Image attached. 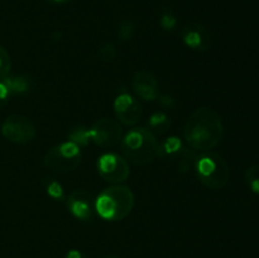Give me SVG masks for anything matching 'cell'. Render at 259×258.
Wrapping results in <instances>:
<instances>
[{
	"instance_id": "cell-1",
	"label": "cell",
	"mask_w": 259,
	"mask_h": 258,
	"mask_svg": "<svg viewBox=\"0 0 259 258\" xmlns=\"http://www.w3.org/2000/svg\"><path fill=\"white\" fill-rule=\"evenodd\" d=\"M224 134L222 116L214 109L202 106L196 109L187 119L184 138L191 148L209 151L220 143Z\"/></svg>"
},
{
	"instance_id": "cell-2",
	"label": "cell",
	"mask_w": 259,
	"mask_h": 258,
	"mask_svg": "<svg viewBox=\"0 0 259 258\" xmlns=\"http://www.w3.org/2000/svg\"><path fill=\"white\" fill-rule=\"evenodd\" d=\"M159 143L153 132L146 128H133L121 139L124 158L137 166H144L158 156Z\"/></svg>"
},
{
	"instance_id": "cell-3",
	"label": "cell",
	"mask_w": 259,
	"mask_h": 258,
	"mask_svg": "<svg viewBox=\"0 0 259 258\" xmlns=\"http://www.w3.org/2000/svg\"><path fill=\"white\" fill-rule=\"evenodd\" d=\"M134 207V195L128 186L114 185L106 187L95 200L99 217L110 222H119L128 217Z\"/></svg>"
},
{
	"instance_id": "cell-4",
	"label": "cell",
	"mask_w": 259,
	"mask_h": 258,
	"mask_svg": "<svg viewBox=\"0 0 259 258\" xmlns=\"http://www.w3.org/2000/svg\"><path fill=\"white\" fill-rule=\"evenodd\" d=\"M197 179L204 186L211 190H220L230 180V168L224 157L217 152H205L195 161Z\"/></svg>"
},
{
	"instance_id": "cell-5",
	"label": "cell",
	"mask_w": 259,
	"mask_h": 258,
	"mask_svg": "<svg viewBox=\"0 0 259 258\" xmlns=\"http://www.w3.org/2000/svg\"><path fill=\"white\" fill-rule=\"evenodd\" d=\"M82 153L80 147L73 142L67 141L51 147L45 154V166L58 174L73 171L81 163Z\"/></svg>"
},
{
	"instance_id": "cell-6",
	"label": "cell",
	"mask_w": 259,
	"mask_h": 258,
	"mask_svg": "<svg viewBox=\"0 0 259 258\" xmlns=\"http://www.w3.org/2000/svg\"><path fill=\"white\" fill-rule=\"evenodd\" d=\"M0 131L8 141L18 144L29 143L37 134L34 123L28 116L20 114H12L8 116Z\"/></svg>"
},
{
	"instance_id": "cell-7",
	"label": "cell",
	"mask_w": 259,
	"mask_h": 258,
	"mask_svg": "<svg viewBox=\"0 0 259 258\" xmlns=\"http://www.w3.org/2000/svg\"><path fill=\"white\" fill-rule=\"evenodd\" d=\"M96 168L99 176L111 184L124 182L131 175L129 162L118 153H105L100 156Z\"/></svg>"
},
{
	"instance_id": "cell-8",
	"label": "cell",
	"mask_w": 259,
	"mask_h": 258,
	"mask_svg": "<svg viewBox=\"0 0 259 258\" xmlns=\"http://www.w3.org/2000/svg\"><path fill=\"white\" fill-rule=\"evenodd\" d=\"M90 139L101 148H111L123 139V129L118 120L101 118L93 124L89 131Z\"/></svg>"
},
{
	"instance_id": "cell-9",
	"label": "cell",
	"mask_w": 259,
	"mask_h": 258,
	"mask_svg": "<svg viewBox=\"0 0 259 258\" xmlns=\"http://www.w3.org/2000/svg\"><path fill=\"white\" fill-rule=\"evenodd\" d=\"M114 111L124 125H136L142 118V106L134 96L128 93H121L114 101Z\"/></svg>"
},
{
	"instance_id": "cell-10",
	"label": "cell",
	"mask_w": 259,
	"mask_h": 258,
	"mask_svg": "<svg viewBox=\"0 0 259 258\" xmlns=\"http://www.w3.org/2000/svg\"><path fill=\"white\" fill-rule=\"evenodd\" d=\"M132 88L136 95L144 101H153L158 98V81L147 70H138L132 78Z\"/></svg>"
},
{
	"instance_id": "cell-11",
	"label": "cell",
	"mask_w": 259,
	"mask_h": 258,
	"mask_svg": "<svg viewBox=\"0 0 259 258\" xmlns=\"http://www.w3.org/2000/svg\"><path fill=\"white\" fill-rule=\"evenodd\" d=\"M67 207L71 214L80 220H90L95 210L93 196L85 190H73L67 196Z\"/></svg>"
},
{
	"instance_id": "cell-12",
	"label": "cell",
	"mask_w": 259,
	"mask_h": 258,
	"mask_svg": "<svg viewBox=\"0 0 259 258\" xmlns=\"http://www.w3.org/2000/svg\"><path fill=\"white\" fill-rule=\"evenodd\" d=\"M182 40L189 48L204 52L211 47V37L206 28L197 23H190L182 29Z\"/></svg>"
},
{
	"instance_id": "cell-13",
	"label": "cell",
	"mask_w": 259,
	"mask_h": 258,
	"mask_svg": "<svg viewBox=\"0 0 259 258\" xmlns=\"http://www.w3.org/2000/svg\"><path fill=\"white\" fill-rule=\"evenodd\" d=\"M185 151V147L182 146V142L177 137H169L166 141L159 143L158 156L164 159H175L179 158Z\"/></svg>"
},
{
	"instance_id": "cell-14",
	"label": "cell",
	"mask_w": 259,
	"mask_h": 258,
	"mask_svg": "<svg viewBox=\"0 0 259 258\" xmlns=\"http://www.w3.org/2000/svg\"><path fill=\"white\" fill-rule=\"evenodd\" d=\"M148 125L152 131L157 132V133H164L169 128V125H171V120H169V118L164 113L156 111L149 118Z\"/></svg>"
},
{
	"instance_id": "cell-15",
	"label": "cell",
	"mask_w": 259,
	"mask_h": 258,
	"mask_svg": "<svg viewBox=\"0 0 259 258\" xmlns=\"http://www.w3.org/2000/svg\"><path fill=\"white\" fill-rule=\"evenodd\" d=\"M4 81L7 82L12 95L13 94L27 93L30 88V81L27 77H22V76H18V77H5Z\"/></svg>"
},
{
	"instance_id": "cell-16",
	"label": "cell",
	"mask_w": 259,
	"mask_h": 258,
	"mask_svg": "<svg viewBox=\"0 0 259 258\" xmlns=\"http://www.w3.org/2000/svg\"><path fill=\"white\" fill-rule=\"evenodd\" d=\"M46 191H47L48 196L52 197L53 200H57V201H62L65 200V190H63L62 185L60 182H57L53 179H47L45 182Z\"/></svg>"
},
{
	"instance_id": "cell-17",
	"label": "cell",
	"mask_w": 259,
	"mask_h": 258,
	"mask_svg": "<svg viewBox=\"0 0 259 258\" xmlns=\"http://www.w3.org/2000/svg\"><path fill=\"white\" fill-rule=\"evenodd\" d=\"M245 182L254 194L259 195V164H253L245 171Z\"/></svg>"
},
{
	"instance_id": "cell-18",
	"label": "cell",
	"mask_w": 259,
	"mask_h": 258,
	"mask_svg": "<svg viewBox=\"0 0 259 258\" xmlns=\"http://www.w3.org/2000/svg\"><path fill=\"white\" fill-rule=\"evenodd\" d=\"M12 68V58H10L8 51L0 45V80L8 77Z\"/></svg>"
},
{
	"instance_id": "cell-19",
	"label": "cell",
	"mask_w": 259,
	"mask_h": 258,
	"mask_svg": "<svg viewBox=\"0 0 259 258\" xmlns=\"http://www.w3.org/2000/svg\"><path fill=\"white\" fill-rule=\"evenodd\" d=\"M68 137H70V141L77 144L78 147L86 146L89 143V141H90V133H89V131L85 128H81V126L80 128L73 129L68 134Z\"/></svg>"
},
{
	"instance_id": "cell-20",
	"label": "cell",
	"mask_w": 259,
	"mask_h": 258,
	"mask_svg": "<svg viewBox=\"0 0 259 258\" xmlns=\"http://www.w3.org/2000/svg\"><path fill=\"white\" fill-rule=\"evenodd\" d=\"M99 56L103 61L105 62H110L115 58L116 56V48L113 43H104L103 46H100L99 48Z\"/></svg>"
},
{
	"instance_id": "cell-21",
	"label": "cell",
	"mask_w": 259,
	"mask_h": 258,
	"mask_svg": "<svg viewBox=\"0 0 259 258\" xmlns=\"http://www.w3.org/2000/svg\"><path fill=\"white\" fill-rule=\"evenodd\" d=\"M159 24L163 29L166 30H172L177 25V19L174 14L171 13V10H166V12L161 13V17H159Z\"/></svg>"
},
{
	"instance_id": "cell-22",
	"label": "cell",
	"mask_w": 259,
	"mask_h": 258,
	"mask_svg": "<svg viewBox=\"0 0 259 258\" xmlns=\"http://www.w3.org/2000/svg\"><path fill=\"white\" fill-rule=\"evenodd\" d=\"M133 24H132V22H129V20H124V22H121L120 24H119L118 33L123 40L131 39L132 35H133Z\"/></svg>"
},
{
	"instance_id": "cell-23",
	"label": "cell",
	"mask_w": 259,
	"mask_h": 258,
	"mask_svg": "<svg viewBox=\"0 0 259 258\" xmlns=\"http://www.w3.org/2000/svg\"><path fill=\"white\" fill-rule=\"evenodd\" d=\"M10 95H12V93H10L7 82H5L4 80H0V109H2L3 106L7 105V103L9 101Z\"/></svg>"
},
{
	"instance_id": "cell-24",
	"label": "cell",
	"mask_w": 259,
	"mask_h": 258,
	"mask_svg": "<svg viewBox=\"0 0 259 258\" xmlns=\"http://www.w3.org/2000/svg\"><path fill=\"white\" fill-rule=\"evenodd\" d=\"M66 258H86L80 250H76V249H71L70 252L66 254Z\"/></svg>"
},
{
	"instance_id": "cell-25",
	"label": "cell",
	"mask_w": 259,
	"mask_h": 258,
	"mask_svg": "<svg viewBox=\"0 0 259 258\" xmlns=\"http://www.w3.org/2000/svg\"><path fill=\"white\" fill-rule=\"evenodd\" d=\"M46 3H50V4H61V3H66L68 0H45Z\"/></svg>"
},
{
	"instance_id": "cell-26",
	"label": "cell",
	"mask_w": 259,
	"mask_h": 258,
	"mask_svg": "<svg viewBox=\"0 0 259 258\" xmlns=\"http://www.w3.org/2000/svg\"><path fill=\"white\" fill-rule=\"evenodd\" d=\"M103 258H121V257H119V255H115V254H109V255H104Z\"/></svg>"
}]
</instances>
